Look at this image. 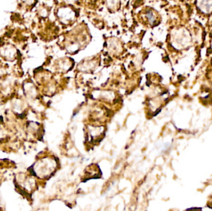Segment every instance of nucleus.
Instances as JSON below:
<instances>
[{
	"instance_id": "1",
	"label": "nucleus",
	"mask_w": 212,
	"mask_h": 211,
	"mask_svg": "<svg viewBox=\"0 0 212 211\" xmlns=\"http://www.w3.org/2000/svg\"><path fill=\"white\" fill-rule=\"evenodd\" d=\"M207 50H208V51H207V53H208V55H209V54H210V53H211L212 52V50L211 49V48H209Z\"/></svg>"
}]
</instances>
